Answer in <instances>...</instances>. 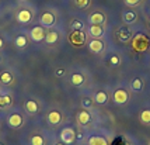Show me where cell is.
<instances>
[{
  "label": "cell",
  "instance_id": "1",
  "mask_svg": "<svg viewBox=\"0 0 150 145\" xmlns=\"http://www.w3.org/2000/svg\"><path fill=\"white\" fill-rule=\"evenodd\" d=\"M67 40L73 46H83L87 42V34L83 30H72Z\"/></svg>",
  "mask_w": 150,
  "mask_h": 145
},
{
  "label": "cell",
  "instance_id": "2",
  "mask_svg": "<svg viewBox=\"0 0 150 145\" xmlns=\"http://www.w3.org/2000/svg\"><path fill=\"white\" fill-rule=\"evenodd\" d=\"M56 14L53 13L52 10H45V11H42V13L39 14V24L42 27H45V28H53L55 24H56Z\"/></svg>",
  "mask_w": 150,
  "mask_h": 145
},
{
  "label": "cell",
  "instance_id": "3",
  "mask_svg": "<svg viewBox=\"0 0 150 145\" xmlns=\"http://www.w3.org/2000/svg\"><path fill=\"white\" fill-rule=\"evenodd\" d=\"M16 20L20 24H30L34 20V11L30 7H21L16 13Z\"/></svg>",
  "mask_w": 150,
  "mask_h": 145
},
{
  "label": "cell",
  "instance_id": "4",
  "mask_svg": "<svg viewBox=\"0 0 150 145\" xmlns=\"http://www.w3.org/2000/svg\"><path fill=\"white\" fill-rule=\"evenodd\" d=\"M132 46L137 52H143L149 46V38L146 35H143V34H137V35H135V38L132 41Z\"/></svg>",
  "mask_w": 150,
  "mask_h": 145
},
{
  "label": "cell",
  "instance_id": "5",
  "mask_svg": "<svg viewBox=\"0 0 150 145\" xmlns=\"http://www.w3.org/2000/svg\"><path fill=\"white\" fill-rule=\"evenodd\" d=\"M30 40L34 41V42H41V41L45 40V35H46V28L45 27H42L41 24L38 26H34L31 30H30Z\"/></svg>",
  "mask_w": 150,
  "mask_h": 145
},
{
  "label": "cell",
  "instance_id": "6",
  "mask_svg": "<svg viewBox=\"0 0 150 145\" xmlns=\"http://www.w3.org/2000/svg\"><path fill=\"white\" fill-rule=\"evenodd\" d=\"M59 137H60V141H62L63 144L70 145L76 141V137H77V135H76V131L73 130L72 127H65V128H62Z\"/></svg>",
  "mask_w": 150,
  "mask_h": 145
},
{
  "label": "cell",
  "instance_id": "7",
  "mask_svg": "<svg viewBox=\"0 0 150 145\" xmlns=\"http://www.w3.org/2000/svg\"><path fill=\"white\" fill-rule=\"evenodd\" d=\"M112 99H114V101L117 104H125L129 100V93L124 87H118V89H115V92L112 94Z\"/></svg>",
  "mask_w": 150,
  "mask_h": 145
},
{
  "label": "cell",
  "instance_id": "8",
  "mask_svg": "<svg viewBox=\"0 0 150 145\" xmlns=\"http://www.w3.org/2000/svg\"><path fill=\"white\" fill-rule=\"evenodd\" d=\"M7 124L10 125L11 128H20L21 125L24 124V119H23V116H21L20 113L14 111V113H11V114H8Z\"/></svg>",
  "mask_w": 150,
  "mask_h": 145
},
{
  "label": "cell",
  "instance_id": "9",
  "mask_svg": "<svg viewBox=\"0 0 150 145\" xmlns=\"http://www.w3.org/2000/svg\"><path fill=\"white\" fill-rule=\"evenodd\" d=\"M59 40H60V33H59L58 30H55V28H49V30H46V35H45V42L48 45H55V44H58Z\"/></svg>",
  "mask_w": 150,
  "mask_h": 145
},
{
  "label": "cell",
  "instance_id": "10",
  "mask_svg": "<svg viewBox=\"0 0 150 145\" xmlns=\"http://www.w3.org/2000/svg\"><path fill=\"white\" fill-rule=\"evenodd\" d=\"M117 38H118V41H121V42H128V41H131V38H132L131 28L128 26L119 27L118 31H117Z\"/></svg>",
  "mask_w": 150,
  "mask_h": 145
},
{
  "label": "cell",
  "instance_id": "11",
  "mask_svg": "<svg viewBox=\"0 0 150 145\" xmlns=\"http://www.w3.org/2000/svg\"><path fill=\"white\" fill-rule=\"evenodd\" d=\"M104 48H105V44L101 38H93V40L88 42V49H90L93 54H101L104 51Z\"/></svg>",
  "mask_w": 150,
  "mask_h": 145
},
{
  "label": "cell",
  "instance_id": "12",
  "mask_svg": "<svg viewBox=\"0 0 150 145\" xmlns=\"http://www.w3.org/2000/svg\"><path fill=\"white\" fill-rule=\"evenodd\" d=\"M104 34V26H101V24H90L88 26V35L93 38H103Z\"/></svg>",
  "mask_w": 150,
  "mask_h": 145
},
{
  "label": "cell",
  "instance_id": "13",
  "mask_svg": "<svg viewBox=\"0 0 150 145\" xmlns=\"http://www.w3.org/2000/svg\"><path fill=\"white\" fill-rule=\"evenodd\" d=\"M107 21V17H105V14L103 11H100V10H96V11H93L90 16H88V23L90 24H101V26H104V23Z\"/></svg>",
  "mask_w": 150,
  "mask_h": 145
},
{
  "label": "cell",
  "instance_id": "14",
  "mask_svg": "<svg viewBox=\"0 0 150 145\" xmlns=\"http://www.w3.org/2000/svg\"><path fill=\"white\" fill-rule=\"evenodd\" d=\"M46 120H48V123L51 125H58L63 121V116H62V113L59 110H51L48 113V116H46Z\"/></svg>",
  "mask_w": 150,
  "mask_h": 145
},
{
  "label": "cell",
  "instance_id": "15",
  "mask_svg": "<svg viewBox=\"0 0 150 145\" xmlns=\"http://www.w3.org/2000/svg\"><path fill=\"white\" fill-rule=\"evenodd\" d=\"M24 110H25L27 114H30V116H34V114H37L39 110V104L38 101L35 99H28L24 103Z\"/></svg>",
  "mask_w": 150,
  "mask_h": 145
},
{
  "label": "cell",
  "instance_id": "16",
  "mask_svg": "<svg viewBox=\"0 0 150 145\" xmlns=\"http://www.w3.org/2000/svg\"><path fill=\"white\" fill-rule=\"evenodd\" d=\"M122 20L126 26H131V24H135L137 21V14L136 11H133V10H125L124 13H122Z\"/></svg>",
  "mask_w": 150,
  "mask_h": 145
},
{
  "label": "cell",
  "instance_id": "17",
  "mask_svg": "<svg viewBox=\"0 0 150 145\" xmlns=\"http://www.w3.org/2000/svg\"><path fill=\"white\" fill-rule=\"evenodd\" d=\"M76 119H77V123L81 125H87L90 121H91V114H90V111L88 110H80V111L77 113V116H76Z\"/></svg>",
  "mask_w": 150,
  "mask_h": 145
},
{
  "label": "cell",
  "instance_id": "18",
  "mask_svg": "<svg viewBox=\"0 0 150 145\" xmlns=\"http://www.w3.org/2000/svg\"><path fill=\"white\" fill-rule=\"evenodd\" d=\"M28 40H30V35H27V34H18L14 38V45H16V48H18V49H23V48H25L28 45Z\"/></svg>",
  "mask_w": 150,
  "mask_h": 145
},
{
  "label": "cell",
  "instance_id": "19",
  "mask_svg": "<svg viewBox=\"0 0 150 145\" xmlns=\"http://www.w3.org/2000/svg\"><path fill=\"white\" fill-rule=\"evenodd\" d=\"M14 82V75L10 71H3L0 73V83L3 86H8Z\"/></svg>",
  "mask_w": 150,
  "mask_h": 145
},
{
  "label": "cell",
  "instance_id": "20",
  "mask_svg": "<svg viewBox=\"0 0 150 145\" xmlns=\"http://www.w3.org/2000/svg\"><path fill=\"white\" fill-rule=\"evenodd\" d=\"M70 83L73 86H76V87H80V86H83L86 83V76L83 73H72V76H70Z\"/></svg>",
  "mask_w": 150,
  "mask_h": 145
},
{
  "label": "cell",
  "instance_id": "21",
  "mask_svg": "<svg viewBox=\"0 0 150 145\" xmlns=\"http://www.w3.org/2000/svg\"><path fill=\"white\" fill-rule=\"evenodd\" d=\"M108 99H110V96H108V93L105 92V90H98L94 94V101L97 104H105L108 101Z\"/></svg>",
  "mask_w": 150,
  "mask_h": 145
},
{
  "label": "cell",
  "instance_id": "22",
  "mask_svg": "<svg viewBox=\"0 0 150 145\" xmlns=\"http://www.w3.org/2000/svg\"><path fill=\"white\" fill-rule=\"evenodd\" d=\"M143 86H144V83H143V79L142 78H133L132 79V82H131V89L133 90V92H142L143 90Z\"/></svg>",
  "mask_w": 150,
  "mask_h": 145
},
{
  "label": "cell",
  "instance_id": "23",
  "mask_svg": "<svg viewBox=\"0 0 150 145\" xmlns=\"http://www.w3.org/2000/svg\"><path fill=\"white\" fill-rule=\"evenodd\" d=\"M88 145H108V142L101 135H91L88 138Z\"/></svg>",
  "mask_w": 150,
  "mask_h": 145
},
{
  "label": "cell",
  "instance_id": "24",
  "mask_svg": "<svg viewBox=\"0 0 150 145\" xmlns=\"http://www.w3.org/2000/svg\"><path fill=\"white\" fill-rule=\"evenodd\" d=\"M94 99H91V97H83L81 99V101H80V104H81V107L84 109V110H91L93 107H94Z\"/></svg>",
  "mask_w": 150,
  "mask_h": 145
},
{
  "label": "cell",
  "instance_id": "25",
  "mask_svg": "<svg viewBox=\"0 0 150 145\" xmlns=\"http://www.w3.org/2000/svg\"><path fill=\"white\" fill-rule=\"evenodd\" d=\"M13 99L10 94H0V107H10Z\"/></svg>",
  "mask_w": 150,
  "mask_h": 145
},
{
  "label": "cell",
  "instance_id": "26",
  "mask_svg": "<svg viewBox=\"0 0 150 145\" xmlns=\"http://www.w3.org/2000/svg\"><path fill=\"white\" fill-rule=\"evenodd\" d=\"M30 145H45V139H44L42 135L35 134V135H33L30 138Z\"/></svg>",
  "mask_w": 150,
  "mask_h": 145
},
{
  "label": "cell",
  "instance_id": "27",
  "mask_svg": "<svg viewBox=\"0 0 150 145\" xmlns=\"http://www.w3.org/2000/svg\"><path fill=\"white\" fill-rule=\"evenodd\" d=\"M84 28V23L79 19H73L70 21V30H83Z\"/></svg>",
  "mask_w": 150,
  "mask_h": 145
},
{
  "label": "cell",
  "instance_id": "28",
  "mask_svg": "<svg viewBox=\"0 0 150 145\" xmlns=\"http://www.w3.org/2000/svg\"><path fill=\"white\" fill-rule=\"evenodd\" d=\"M140 121L143 124H150V109H146L140 113Z\"/></svg>",
  "mask_w": 150,
  "mask_h": 145
},
{
  "label": "cell",
  "instance_id": "29",
  "mask_svg": "<svg viewBox=\"0 0 150 145\" xmlns=\"http://www.w3.org/2000/svg\"><path fill=\"white\" fill-rule=\"evenodd\" d=\"M73 3H74V6L79 7V9H87V7L90 6L91 0H73Z\"/></svg>",
  "mask_w": 150,
  "mask_h": 145
},
{
  "label": "cell",
  "instance_id": "30",
  "mask_svg": "<svg viewBox=\"0 0 150 145\" xmlns=\"http://www.w3.org/2000/svg\"><path fill=\"white\" fill-rule=\"evenodd\" d=\"M108 62H110V66H112V68H117V66H119V64H121V58L118 56L117 54H114V55H111V56H110Z\"/></svg>",
  "mask_w": 150,
  "mask_h": 145
},
{
  "label": "cell",
  "instance_id": "31",
  "mask_svg": "<svg viewBox=\"0 0 150 145\" xmlns=\"http://www.w3.org/2000/svg\"><path fill=\"white\" fill-rule=\"evenodd\" d=\"M140 1H142V0H125V4L129 7H135V6H137V4H140Z\"/></svg>",
  "mask_w": 150,
  "mask_h": 145
},
{
  "label": "cell",
  "instance_id": "32",
  "mask_svg": "<svg viewBox=\"0 0 150 145\" xmlns=\"http://www.w3.org/2000/svg\"><path fill=\"white\" fill-rule=\"evenodd\" d=\"M65 73H66V71H65V69H60V68L55 71V75H56V78H63V76H65Z\"/></svg>",
  "mask_w": 150,
  "mask_h": 145
},
{
  "label": "cell",
  "instance_id": "33",
  "mask_svg": "<svg viewBox=\"0 0 150 145\" xmlns=\"http://www.w3.org/2000/svg\"><path fill=\"white\" fill-rule=\"evenodd\" d=\"M3 48H4V41H3V38L0 37V51H1Z\"/></svg>",
  "mask_w": 150,
  "mask_h": 145
},
{
  "label": "cell",
  "instance_id": "34",
  "mask_svg": "<svg viewBox=\"0 0 150 145\" xmlns=\"http://www.w3.org/2000/svg\"><path fill=\"white\" fill-rule=\"evenodd\" d=\"M53 145H66V144H63L62 141H59V142H55V144H53Z\"/></svg>",
  "mask_w": 150,
  "mask_h": 145
},
{
  "label": "cell",
  "instance_id": "35",
  "mask_svg": "<svg viewBox=\"0 0 150 145\" xmlns=\"http://www.w3.org/2000/svg\"><path fill=\"white\" fill-rule=\"evenodd\" d=\"M1 61H3V58H1V55H0V64H1Z\"/></svg>",
  "mask_w": 150,
  "mask_h": 145
},
{
  "label": "cell",
  "instance_id": "36",
  "mask_svg": "<svg viewBox=\"0 0 150 145\" xmlns=\"http://www.w3.org/2000/svg\"><path fill=\"white\" fill-rule=\"evenodd\" d=\"M18 1H21V3H24V1H27V0H18Z\"/></svg>",
  "mask_w": 150,
  "mask_h": 145
},
{
  "label": "cell",
  "instance_id": "37",
  "mask_svg": "<svg viewBox=\"0 0 150 145\" xmlns=\"http://www.w3.org/2000/svg\"><path fill=\"white\" fill-rule=\"evenodd\" d=\"M0 145H4V144H3V142H0Z\"/></svg>",
  "mask_w": 150,
  "mask_h": 145
}]
</instances>
